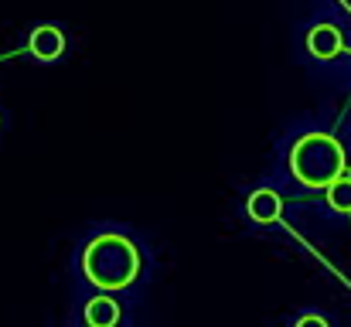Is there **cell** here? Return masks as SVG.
<instances>
[{
  "instance_id": "obj_7",
  "label": "cell",
  "mask_w": 351,
  "mask_h": 327,
  "mask_svg": "<svg viewBox=\"0 0 351 327\" xmlns=\"http://www.w3.org/2000/svg\"><path fill=\"white\" fill-rule=\"evenodd\" d=\"M328 205L335 212H351V178H341L338 184L328 188Z\"/></svg>"
},
{
  "instance_id": "obj_8",
  "label": "cell",
  "mask_w": 351,
  "mask_h": 327,
  "mask_svg": "<svg viewBox=\"0 0 351 327\" xmlns=\"http://www.w3.org/2000/svg\"><path fill=\"white\" fill-rule=\"evenodd\" d=\"M293 327H331V324H328L321 314H304V317H300Z\"/></svg>"
},
{
  "instance_id": "obj_5",
  "label": "cell",
  "mask_w": 351,
  "mask_h": 327,
  "mask_svg": "<svg viewBox=\"0 0 351 327\" xmlns=\"http://www.w3.org/2000/svg\"><path fill=\"white\" fill-rule=\"evenodd\" d=\"M245 215L252 218L256 225H273L276 218L283 215V198H280L276 191H269V188H259V191L249 195Z\"/></svg>"
},
{
  "instance_id": "obj_4",
  "label": "cell",
  "mask_w": 351,
  "mask_h": 327,
  "mask_svg": "<svg viewBox=\"0 0 351 327\" xmlns=\"http://www.w3.org/2000/svg\"><path fill=\"white\" fill-rule=\"evenodd\" d=\"M341 48H345L341 27H335V24H317V27H311V34H307V51H311L317 62L338 58Z\"/></svg>"
},
{
  "instance_id": "obj_3",
  "label": "cell",
  "mask_w": 351,
  "mask_h": 327,
  "mask_svg": "<svg viewBox=\"0 0 351 327\" xmlns=\"http://www.w3.org/2000/svg\"><path fill=\"white\" fill-rule=\"evenodd\" d=\"M27 51H31L38 62H55V58H62V51H65V34H62V27H58V24H38V27L31 31V38H27Z\"/></svg>"
},
{
  "instance_id": "obj_2",
  "label": "cell",
  "mask_w": 351,
  "mask_h": 327,
  "mask_svg": "<svg viewBox=\"0 0 351 327\" xmlns=\"http://www.w3.org/2000/svg\"><path fill=\"white\" fill-rule=\"evenodd\" d=\"M290 174L304 188H331L345 178V147L331 133H304L290 147Z\"/></svg>"
},
{
  "instance_id": "obj_6",
  "label": "cell",
  "mask_w": 351,
  "mask_h": 327,
  "mask_svg": "<svg viewBox=\"0 0 351 327\" xmlns=\"http://www.w3.org/2000/svg\"><path fill=\"white\" fill-rule=\"evenodd\" d=\"M86 324L89 327H117L119 324V304L113 293H99L86 304Z\"/></svg>"
},
{
  "instance_id": "obj_1",
  "label": "cell",
  "mask_w": 351,
  "mask_h": 327,
  "mask_svg": "<svg viewBox=\"0 0 351 327\" xmlns=\"http://www.w3.org/2000/svg\"><path fill=\"white\" fill-rule=\"evenodd\" d=\"M140 269H143V259H140L136 242L119 232H103V235L89 239L82 249V273L103 293H119V290L133 287Z\"/></svg>"
}]
</instances>
